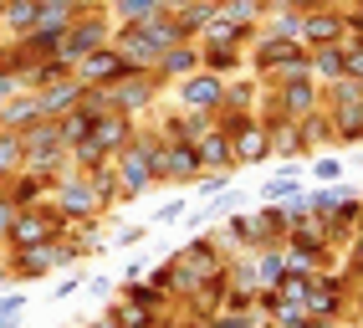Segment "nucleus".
I'll return each mask as SVG.
<instances>
[{"label": "nucleus", "mask_w": 363, "mask_h": 328, "mask_svg": "<svg viewBox=\"0 0 363 328\" xmlns=\"http://www.w3.org/2000/svg\"><path fill=\"white\" fill-rule=\"evenodd\" d=\"M113 288H118L113 277H92V283H87V293H92V297H113Z\"/></svg>", "instance_id": "38"}, {"label": "nucleus", "mask_w": 363, "mask_h": 328, "mask_svg": "<svg viewBox=\"0 0 363 328\" xmlns=\"http://www.w3.org/2000/svg\"><path fill=\"white\" fill-rule=\"evenodd\" d=\"M205 328H256V323H251L246 313H215V318H210Z\"/></svg>", "instance_id": "36"}, {"label": "nucleus", "mask_w": 363, "mask_h": 328, "mask_svg": "<svg viewBox=\"0 0 363 328\" xmlns=\"http://www.w3.org/2000/svg\"><path fill=\"white\" fill-rule=\"evenodd\" d=\"M195 185H200L205 195H220V190H230V170H205Z\"/></svg>", "instance_id": "35"}, {"label": "nucleus", "mask_w": 363, "mask_h": 328, "mask_svg": "<svg viewBox=\"0 0 363 328\" xmlns=\"http://www.w3.org/2000/svg\"><path fill=\"white\" fill-rule=\"evenodd\" d=\"M108 41H113V16H108V11H82V16L67 26L57 57H62L67 67H77L87 52H98V46H108Z\"/></svg>", "instance_id": "5"}, {"label": "nucleus", "mask_w": 363, "mask_h": 328, "mask_svg": "<svg viewBox=\"0 0 363 328\" xmlns=\"http://www.w3.org/2000/svg\"><path fill=\"white\" fill-rule=\"evenodd\" d=\"M174 6H189V0H174ZM174 6H169V11H174Z\"/></svg>", "instance_id": "45"}, {"label": "nucleus", "mask_w": 363, "mask_h": 328, "mask_svg": "<svg viewBox=\"0 0 363 328\" xmlns=\"http://www.w3.org/2000/svg\"><path fill=\"white\" fill-rule=\"evenodd\" d=\"M36 21H41V0H6V6H0V26L11 36H26Z\"/></svg>", "instance_id": "22"}, {"label": "nucleus", "mask_w": 363, "mask_h": 328, "mask_svg": "<svg viewBox=\"0 0 363 328\" xmlns=\"http://www.w3.org/2000/svg\"><path fill=\"white\" fill-rule=\"evenodd\" d=\"M348 36V21H343V11H333V6H318V11H307L302 16V46L312 52V46H337Z\"/></svg>", "instance_id": "11"}, {"label": "nucleus", "mask_w": 363, "mask_h": 328, "mask_svg": "<svg viewBox=\"0 0 363 328\" xmlns=\"http://www.w3.org/2000/svg\"><path fill=\"white\" fill-rule=\"evenodd\" d=\"M343 21H348V36H363V0L343 6Z\"/></svg>", "instance_id": "37"}, {"label": "nucleus", "mask_w": 363, "mask_h": 328, "mask_svg": "<svg viewBox=\"0 0 363 328\" xmlns=\"http://www.w3.org/2000/svg\"><path fill=\"white\" fill-rule=\"evenodd\" d=\"M87 328H118V323H113V318H103V323H87Z\"/></svg>", "instance_id": "43"}, {"label": "nucleus", "mask_w": 363, "mask_h": 328, "mask_svg": "<svg viewBox=\"0 0 363 328\" xmlns=\"http://www.w3.org/2000/svg\"><path fill=\"white\" fill-rule=\"evenodd\" d=\"M67 236V221H62V210L52 200H41V205H26V210H16V221H11V236L6 246H41V241H57Z\"/></svg>", "instance_id": "3"}, {"label": "nucleus", "mask_w": 363, "mask_h": 328, "mask_svg": "<svg viewBox=\"0 0 363 328\" xmlns=\"http://www.w3.org/2000/svg\"><path fill=\"white\" fill-rule=\"evenodd\" d=\"M159 180H169V185H195L205 170H200V154H195V144H164L159 149Z\"/></svg>", "instance_id": "13"}, {"label": "nucleus", "mask_w": 363, "mask_h": 328, "mask_svg": "<svg viewBox=\"0 0 363 328\" xmlns=\"http://www.w3.org/2000/svg\"><path fill=\"white\" fill-rule=\"evenodd\" d=\"M133 241H143V226H128L123 236H118V246H133Z\"/></svg>", "instance_id": "41"}, {"label": "nucleus", "mask_w": 363, "mask_h": 328, "mask_svg": "<svg viewBox=\"0 0 363 328\" xmlns=\"http://www.w3.org/2000/svg\"><path fill=\"white\" fill-rule=\"evenodd\" d=\"M297 195H302V185H297L292 175H272V180L261 185V200H272V205H277V200H297Z\"/></svg>", "instance_id": "31"}, {"label": "nucleus", "mask_w": 363, "mask_h": 328, "mask_svg": "<svg viewBox=\"0 0 363 328\" xmlns=\"http://www.w3.org/2000/svg\"><path fill=\"white\" fill-rule=\"evenodd\" d=\"M72 262H77V246H67V236L41 241V246H16V251H11V272H16V277H46V272L72 267Z\"/></svg>", "instance_id": "7"}, {"label": "nucleus", "mask_w": 363, "mask_h": 328, "mask_svg": "<svg viewBox=\"0 0 363 328\" xmlns=\"http://www.w3.org/2000/svg\"><path fill=\"white\" fill-rule=\"evenodd\" d=\"M72 72H77L87 87H113V82H123V77H133L138 72V67L123 57V52H118V46L108 41V46H98V52H87L77 67H72Z\"/></svg>", "instance_id": "8"}, {"label": "nucleus", "mask_w": 363, "mask_h": 328, "mask_svg": "<svg viewBox=\"0 0 363 328\" xmlns=\"http://www.w3.org/2000/svg\"><path fill=\"white\" fill-rule=\"evenodd\" d=\"M179 41H189V36L179 31L174 11H164V16H154V21H128V26L113 31V46L138 67V72H154L159 57L169 52V46H179Z\"/></svg>", "instance_id": "1"}, {"label": "nucleus", "mask_w": 363, "mask_h": 328, "mask_svg": "<svg viewBox=\"0 0 363 328\" xmlns=\"http://www.w3.org/2000/svg\"><path fill=\"white\" fill-rule=\"evenodd\" d=\"M174 98H179V113H215L225 98V77H215V72H189L174 82Z\"/></svg>", "instance_id": "9"}, {"label": "nucleus", "mask_w": 363, "mask_h": 328, "mask_svg": "<svg viewBox=\"0 0 363 328\" xmlns=\"http://www.w3.org/2000/svg\"><path fill=\"white\" fill-rule=\"evenodd\" d=\"M297 124H302V133H307V149H328V144H337V124H333L328 108L307 113V119H297Z\"/></svg>", "instance_id": "26"}, {"label": "nucleus", "mask_w": 363, "mask_h": 328, "mask_svg": "<svg viewBox=\"0 0 363 328\" xmlns=\"http://www.w3.org/2000/svg\"><path fill=\"white\" fill-rule=\"evenodd\" d=\"M154 98H159V77H154V72H133V77H123V82H113V113L138 119Z\"/></svg>", "instance_id": "12"}, {"label": "nucleus", "mask_w": 363, "mask_h": 328, "mask_svg": "<svg viewBox=\"0 0 363 328\" xmlns=\"http://www.w3.org/2000/svg\"><path fill=\"white\" fill-rule=\"evenodd\" d=\"M179 216H184V205H164V210H159V216H154V226H174Z\"/></svg>", "instance_id": "40"}, {"label": "nucleus", "mask_w": 363, "mask_h": 328, "mask_svg": "<svg viewBox=\"0 0 363 328\" xmlns=\"http://www.w3.org/2000/svg\"><path fill=\"white\" fill-rule=\"evenodd\" d=\"M0 277H6V272H0Z\"/></svg>", "instance_id": "48"}, {"label": "nucleus", "mask_w": 363, "mask_h": 328, "mask_svg": "<svg viewBox=\"0 0 363 328\" xmlns=\"http://www.w3.org/2000/svg\"><path fill=\"white\" fill-rule=\"evenodd\" d=\"M195 154H200V170H235V149H230V138L220 129L195 138Z\"/></svg>", "instance_id": "21"}, {"label": "nucleus", "mask_w": 363, "mask_h": 328, "mask_svg": "<svg viewBox=\"0 0 363 328\" xmlns=\"http://www.w3.org/2000/svg\"><path fill=\"white\" fill-rule=\"evenodd\" d=\"M103 6H113V0H103Z\"/></svg>", "instance_id": "46"}, {"label": "nucleus", "mask_w": 363, "mask_h": 328, "mask_svg": "<svg viewBox=\"0 0 363 328\" xmlns=\"http://www.w3.org/2000/svg\"><path fill=\"white\" fill-rule=\"evenodd\" d=\"M256 72H261V87H272L277 77H292V72H307V46L302 41H277V36H256Z\"/></svg>", "instance_id": "4"}, {"label": "nucleus", "mask_w": 363, "mask_h": 328, "mask_svg": "<svg viewBox=\"0 0 363 328\" xmlns=\"http://www.w3.org/2000/svg\"><path fill=\"white\" fill-rule=\"evenodd\" d=\"M82 283H77V277H62V283L52 288V302H62V297H72V293H77Z\"/></svg>", "instance_id": "39"}, {"label": "nucleus", "mask_w": 363, "mask_h": 328, "mask_svg": "<svg viewBox=\"0 0 363 328\" xmlns=\"http://www.w3.org/2000/svg\"><path fill=\"white\" fill-rule=\"evenodd\" d=\"M343 57H348V77L363 82V36H343Z\"/></svg>", "instance_id": "34"}, {"label": "nucleus", "mask_w": 363, "mask_h": 328, "mask_svg": "<svg viewBox=\"0 0 363 328\" xmlns=\"http://www.w3.org/2000/svg\"><path fill=\"white\" fill-rule=\"evenodd\" d=\"M52 205L62 210V221H92L103 210V200H98L87 175H57L52 180Z\"/></svg>", "instance_id": "6"}, {"label": "nucleus", "mask_w": 363, "mask_h": 328, "mask_svg": "<svg viewBox=\"0 0 363 328\" xmlns=\"http://www.w3.org/2000/svg\"><path fill=\"white\" fill-rule=\"evenodd\" d=\"M0 67H11V52H0Z\"/></svg>", "instance_id": "44"}, {"label": "nucleus", "mask_w": 363, "mask_h": 328, "mask_svg": "<svg viewBox=\"0 0 363 328\" xmlns=\"http://www.w3.org/2000/svg\"><path fill=\"white\" fill-rule=\"evenodd\" d=\"M189 72H200V41H179V46H169V52L159 57V67H154L159 87H164V82H179V77H189Z\"/></svg>", "instance_id": "16"}, {"label": "nucleus", "mask_w": 363, "mask_h": 328, "mask_svg": "<svg viewBox=\"0 0 363 328\" xmlns=\"http://www.w3.org/2000/svg\"><path fill=\"white\" fill-rule=\"evenodd\" d=\"M266 6H272V0H266Z\"/></svg>", "instance_id": "47"}, {"label": "nucleus", "mask_w": 363, "mask_h": 328, "mask_svg": "<svg viewBox=\"0 0 363 328\" xmlns=\"http://www.w3.org/2000/svg\"><path fill=\"white\" fill-rule=\"evenodd\" d=\"M82 92H87V82H82L77 72H67L62 82L36 87V98H41V113H46V119H62V113H72V108L82 103Z\"/></svg>", "instance_id": "14"}, {"label": "nucleus", "mask_w": 363, "mask_h": 328, "mask_svg": "<svg viewBox=\"0 0 363 328\" xmlns=\"http://www.w3.org/2000/svg\"><path fill=\"white\" fill-rule=\"evenodd\" d=\"M256 277H261V293H272L281 277H286V251L281 246H261L256 251Z\"/></svg>", "instance_id": "28"}, {"label": "nucleus", "mask_w": 363, "mask_h": 328, "mask_svg": "<svg viewBox=\"0 0 363 328\" xmlns=\"http://www.w3.org/2000/svg\"><path fill=\"white\" fill-rule=\"evenodd\" d=\"M261 16H266V0H220V21H230V26L256 31Z\"/></svg>", "instance_id": "27"}, {"label": "nucleus", "mask_w": 363, "mask_h": 328, "mask_svg": "<svg viewBox=\"0 0 363 328\" xmlns=\"http://www.w3.org/2000/svg\"><path fill=\"white\" fill-rule=\"evenodd\" d=\"M46 113H41V98H36V87L26 92H16L11 103H0V129H16V133H26L31 124H41Z\"/></svg>", "instance_id": "18"}, {"label": "nucleus", "mask_w": 363, "mask_h": 328, "mask_svg": "<svg viewBox=\"0 0 363 328\" xmlns=\"http://www.w3.org/2000/svg\"><path fill=\"white\" fill-rule=\"evenodd\" d=\"M21 170V133L16 129H0V180Z\"/></svg>", "instance_id": "30"}, {"label": "nucleus", "mask_w": 363, "mask_h": 328, "mask_svg": "<svg viewBox=\"0 0 363 328\" xmlns=\"http://www.w3.org/2000/svg\"><path fill=\"white\" fill-rule=\"evenodd\" d=\"M272 92H277V103L292 113V119H307V113H318V108H323V82L312 77V72L277 77V82H272Z\"/></svg>", "instance_id": "10"}, {"label": "nucleus", "mask_w": 363, "mask_h": 328, "mask_svg": "<svg viewBox=\"0 0 363 328\" xmlns=\"http://www.w3.org/2000/svg\"><path fill=\"white\" fill-rule=\"evenodd\" d=\"M343 170H348V164L337 154H318V159H312V180H318V185H343Z\"/></svg>", "instance_id": "32"}, {"label": "nucleus", "mask_w": 363, "mask_h": 328, "mask_svg": "<svg viewBox=\"0 0 363 328\" xmlns=\"http://www.w3.org/2000/svg\"><path fill=\"white\" fill-rule=\"evenodd\" d=\"M230 138V149H235V164H261L266 154H272V138H266V129H261V119H246L235 133H225Z\"/></svg>", "instance_id": "17"}, {"label": "nucleus", "mask_w": 363, "mask_h": 328, "mask_svg": "<svg viewBox=\"0 0 363 328\" xmlns=\"http://www.w3.org/2000/svg\"><path fill=\"white\" fill-rule=\"evenodd\" d=\"M261 82L256 77H230L225 82V98H220V108H235V113H256V103H261ZM220 108H215V113H220Z\"/></svg>", "instance_id": "23"}, {"label": "nucleus", "mask_w": 363, "mask_h": 328, "mask_svg": "<svg viewBox=\"0 0 363 328\" xmlns=\"http://www.w3.org/2000/svg\"><path fill=\"white\" fill-rule=\"evenodd\" d=\"M133 133H138V124L128 119V113H108V119L92 124V133H87V138H92V144H98V149L113 159L118 149H128V138H133Z\"/></svg>", "instance_id": "15"}, {"label": "nucleus", "mask_w": 363, "mask_h": 328, "mask_svg": "<svg viewBox=\"0 0 363 328\" xmlns=\"http://www.w3.org/2000/svg\"><path fill=\"white\" fill-rule=\"evenodd\" d=\"M159 149H164L159 133H133L128 149L113 154V159H118L113 175H118V195H123V200H138L143 190H154V185H159V170H154V164H159Z\"/></svg>", "instance_id": "2"}, {"label": "nucleus", "mask_w": 363, "mask_h": 328, "mask_svg": "<svg viewBox=\"0 0 363 328\" xmlns=\"http://www.w3.org/2000/svg\"><path fill=\"white\" fill-rule=\"evenodd\" d=\"M337 302H343V283L337 277H312V293H307V313L318 318V323H328L333 313H337Z\"/></svg>", "instance_id": "20"}, {"label": "nucleus", "mask_w": 363, "mask_h": 328, "mask_svg": "<svg viewBox=\"0 0 363 328\" xmlns=\"http://www.w3.org/2000/svg\"><path fill=\"white\" fill-rule=\"evenodd\" d=\"M323 6H333V11H343V6H353V0H323Z\"/></svg>", "instance_id": "42"}, {"label": "nucleus", "mask_w": 363, "mask_h": 328, "mask_svg": "<svg viewBox=\"0 0 363 328\" xmlns=\"http://www.w3.org/2000/svg\"><path fill=\"white\" fill-rule=\"evenodd\" d=\"M200 67L215 77L225 72H240V46H215V41H200Z\"/></svg>", "instance_id": "25"}, {"label": "nucleus", "mask_w": 363, "mask_h": 328, "mask_svg": "<svg viewBox=\"0 0 363 328\" xmlns=\"http://www.w3.org/2000/svg\"><path fill=\"white\" fill-rule=\"evenodd\" d=\"M21 313H26V293H6L0 297V328H11Z\"/></svg>", "instance_id": "33"}, {"label": "nucleus", "mask_w": 363, "mask_h": 328, "mask_svg": "<svg viewBox=\"0 0 363 328\" xmlns=\"http://www.w3.org/2000/svg\"><path fill=\"white\" fill-rule=\"evenodd\" d=\"M169 6H174V0H113V21L118 26H128V21H154V16H164Z\"/></svg>", "instance_id": "24"}, {"label": "nucleus", "mask_w": 363, "mask_h": 328, "mask_svg": "<svg viewBox=\"0 0 363 328\" xmlns=\"http://www.w3.org/2000/svg\"><path fill=\"white\" fill-rule=\"evenodd\" d=\"M92 124H98V113H87V108H72V113H62V119H57V129H62V144L72 149L77 138H87V133H92Z\"/></svg>", "instance_id": "29"}, {"label": "nucleus", "mask_w": 363, "mask_h": 328, "mask_svg": "<svg viewBox=\"0 0 363 328\" xmlns=\"http://www.w3.org/2000/svg\"><path fill=\"white\" fill-rule=\"evenodd\" d=\"M307 72L318 77L323 87H328V82H337V77H348V57H343V41H337V46H312V52H307Z\"/></svg>", "instance_id": "19"}]
</instances>
